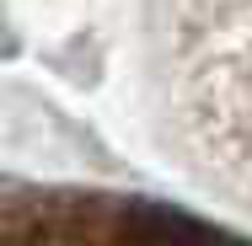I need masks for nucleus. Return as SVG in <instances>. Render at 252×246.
Returning a JSON list of instances; mask_svg holds the SVG:
<instances>
[{
    "mask_svg": "<svg viewBox=\"0 0 252 246\" xmlns=\"http://www.w3.org/2000/svg\"><path fill=\"white\" fill-rule=\"evenodd\" d=\"M0 246H247L183 209L97 188L0 182Z\"/></svg>",
    "mask_w": 252,
    "mask_h": 246,
    "instance_id": "f257e3e1",
    "label": "nucleus"
}]
</instances>
